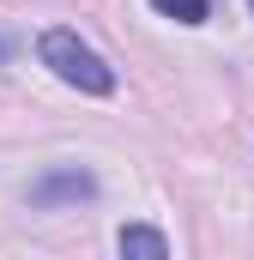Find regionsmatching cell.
<instances>
[{"label": "cell", "instance_id": "obj_1", "mask_svg": "<svg viewBox=\"0 0 254 260\" xmlns=\"http://www.w3.org/2000/svg\"><path fill=\"white\" fill-rule=\"evenodd\" d=\"M43 67H55V79L73 91H91V97H109L115 91V67L103 61L97 49H85L73 30H43Z\"/></svg>", "mask_w": 254, "mask_h": 260}, {"label": "cell", "instance_id": "obj_2", "mask_svg": "<svg viewBox=\"0 0 254 260\" xmlns=\"http://www.w3.org/2000/svg\"><path fill=\"white\" fill-rule=\"evenodd\" d=\"M121 260H170V242L151 224H127L121 230Z\"/></svg>", "mask_w": 254, "mask_h": 260}, {"label": "cell", "instance_id": "obj_3", "mask_svg": "<svg viewBox=\"0 0 254 260\" xmlns=\"http://www.w3.org/2000/svg\"><path fill=\"white\" fill-rule=\"evenodd\" d=\"M151 6H157L164 18H176V24H206V18H212L206 0H151Z\"/></svg>", "mask_w": 254, "mask_h": 260}, {"label": "cell", "instance_id": "obj_4", "mask_svg": "<svg viewBox=\"0 0 254 260\" xmlns=\"http://www.w3.org/2000/svg\"><path fill=\"white\" fill-rule=\"evenodd\" d=\"M61 194H91V176H55V182H43V188H37V194L30 200H61Z\"/></svg>", "mask_w": 254, "mask_h": 260}, {"label": "cell", "instance_id": "obj_5", "mask_svg": "<svg viewBox=\"0 0 254 260\" xmlns=\"http://www.w3.org/2000/svg\"><path fill=\"white\" fill-rule=\"evenodd\" d=\"M248 6H254V0H248Z\"/></svg>", "mask_w": 254, "mask_h": 260}]
</instances>
